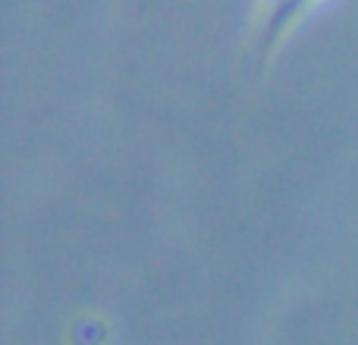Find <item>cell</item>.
<instances>
[{"label":"cell","mask_w":358,"mask_h":345,"mask_svg":"<svg viewBox=\"0 0 358 345\" xmlns=\"http://www.w3.org/2000/svg\"><path fill=\"white\" fill-rule=\"evenodd\" d=\"M311 3H317V0H273V13H271V22H267L271 38H280L292 22H299V16Z\"/></svg>","instance_id":"cell-1"}]
</instances>
